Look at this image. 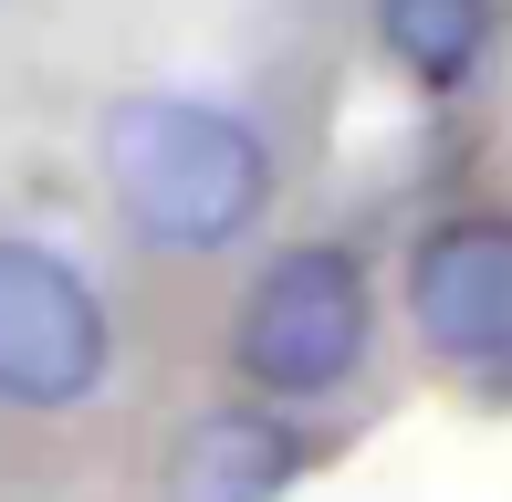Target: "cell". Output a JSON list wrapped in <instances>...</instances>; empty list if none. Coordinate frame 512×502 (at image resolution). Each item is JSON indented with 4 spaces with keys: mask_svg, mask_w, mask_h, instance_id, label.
Listing matches in <instances>:
<instances>
[{
    "mask_svg": "<svg viewBox=\"0 0 512 502\" xmlns=\"http://www.w3.org/2000/svg\"><path fill=\"white\" fill-rule=\"evenodd\" d=\"M105 189H115V210L147 241L220 251V241H241L251 220H262L272 157H262V136L241 116H220V105L126 95V105H105Z\"/></svg>",
    "mask_w": 512,
    "mask_h": 502,
    "instance_id": "1",
    "label": "cell"
},
{
    "mask_svg": "<svg viewBox=\"0 0 512 502\" xmlns=\"http://www.w3.org/2000/svg\"><path fill=\"white\" fill-rule=\"evenodd\" d=\"M230 356H241V377L272 387V398H314V387L356 377V356H366V272L345 262L335 241L283 251V262L251 283Z\"/></svg>",
    "mask_w": 512,
    "mask_h": 502,
    "instance_id": "2",
    "label": "cell"
},
{
    "mask_svg": "<svg viewBox=\"0 0 512 502\" xmlns=\"http://www.w3.org/2000/svg\"><path fill=\"white\" fill-rule=\"evenodd\" d=\"M105 356H115V335H105L95 283L42 241H0V398L74 408L105 377Z\"/></svg>",
    "mask_w": 512,
    "mask_h": 502,
    "instance_id": "3",
    "label": "cell"
},
{
    "mask_svg": "<svg viewBox=\"0 0 512 502\" xmlns=\"http://www.w3.org/2000/svg\"><path fill=\"white\" fill-rule=\"evenodd\" d=\"M408 314L450 367L512 356V220H439L408 262Z\"/></svg>",
    "mask_w": 512,
    "mask_h": 502,
    "instance_id": "4",
    "label": "cell"
},
{
    "mask_svg": "<svg viewBox=\"0 0 512 502\" xmlns=\"http://www.w3.org/2000/svg\"><path fill=\"white\" fill-rule=\"evenodd\" d=\"M293 471H304V440H293L283 419L220 408V419H199L189 450H178V502H272Z\"/></svg>",
    "mask_w": 512,
    "mask_h": 502,
    "instance_id": "5",
    "label": "cell"
},
{
    "mask_svg": "<svg viewBox=\"0 0 512 502\" xmlns=\"http://www.w3.org/2000/svg\"><path fill=\"white\" fill-rule=\"evenodd\" d=\"M377 32H387V53H398L418 84H460L481 63L492 0H377Z\"/></svg>",
    "mask_w": 512,
    "mask_h": 502,
    "instance_id": "6",
    "label": "cell"
}]
</instances>
